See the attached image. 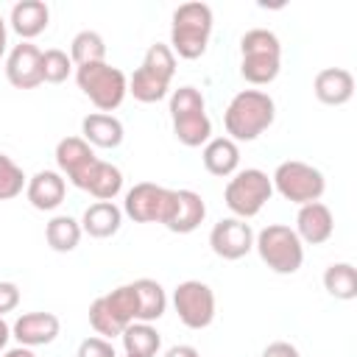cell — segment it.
<instances>
[{"mask_svg": "<svg viewBox=\"0 0 357 357\" xmlns=\"http://www.w3.org/2000/svg\"><path fill=\"white\" fill-rule=\"evenodd\" d=\"M276 117V103L268 92L262 89H240L226 112H223V126H226V134L229 139L234 142H251L257 139L262 131L271 128Z\"/></svg>", "mask_w": 357, "mask_h": 357, "instance_id": "1", "label": "cell"}, {"mask_svg": "<svg viewBox=\"0 0 357 357\" xmlns=\"http://www.w3.org/2000/svg\"><path fill=\"white\" fill-rule=\"evenodd\" d=\"M240 75L254 84V86H265L271 81H276L279 70H282V42L273 31L268 28H251L243 33L240 39Z\"/></svg>", "mask_w": 357, "mask_h": 357, "instance_id": "2", "label": "cell"}, {"mask_svg": "<svg viewBox=\"0 0 357 357\" xmlns=\"http://www.w3.org/2000/svg\"><path fill=\"white\" fill-rule=\"evenodd\" d=\"M212 8L206 3H181L173 11L170 25V50L178 59H201L206 53L209 36H212Z\"/></svg>", "mask_w": 357, "mask_h": 357, "instance_id": "3", "label": "cell"}, {"mask_svg": "<svg viewBox=\"0 0 357 357\" xmlns=\"http://www.w3.org/2000/svg\"><path fill=\"white\" fill-rule=\"evenodd\" d=\"M170 120L173 134L181 145L198 148L212 139V120L206 114L204 95L195 86H178L170 95Z\"/></svg>", "mask_w": 357, "mask_h": 357, "instance_id": "4", "label": "cell"}, {"mask_svg": "<svg viewBox=\"0 0 357 357\" xmlns=\"http://www.w3.org/2000/svg\"><path fill=\"white\" fill-rule=\"evenodd\" d=\"M173 75H176V56L170 45L156 42L145 50L142 64L128 78V92L139 103H159L167 95Z\"/></svg>", "mask_w": 357, "mask_h": 357, "instance_id": "5", "label": "cell"}, {"mask_svg": "<svg viewBox=\"0 0 357 357\" xmlns=\"http://www.w3.org/2000/svg\"><path fill=\"white\" fill-rule=\"evenodd\" d=\"M254 248L259 259L273 273H282V276L296 273L304 262V243L284 223H268L259 234H254Z\"/></svg>", "mask_w": 357, "mask_h": 357, "instance_id": "6", "label": "cell"}, {"mask_svg": "<svg viewBox=\"0 0 357 357\" xmlns=\"http://www.w3.org/2000/svg\"><path fill=\"white\" fill-rule=\"evenodd\" d=\"M75 81H78V89L103 114L114 112L126 100V95H128V78H126V73L120 67L106 64V61L75 67Z\"/></svg>", "mask_w": 357, "mask_h": 357, "instance_id": "7", "label": "cell"}, {"mask_svg": "<svg viewBox=\"0 0 357 357\" xmlns=\"http://www.w3.org/2000/svg\"><path fill=\"white\" fill-rule=\"evenodd\" d=\"M137 312H139V301H137V290L131 282V284H120V287L98 296L89 304V324L98 335L117 337L128 324L137 321Z\"/></svg>", "mask_w": 357, "mask_h": 357, "instance_id": "8", "label": "cell"}, {"mask_svg": "<svg viewBox=\"0 0 357 357\" xmlns=\"http://www.w3.org/2000/svg\"><path fill=\"white\" fill-rule=\"evenodd\" d=\"M273 195V184H271V176L259 167H245V170H237L226 190H223V201L226 206L231 209L234 218L240 220H248L254 215H259V209L271 201Z\"/></svg>", "mask_w": 357, "mask_h": 357, "instance_id": "9", "label": "cell"}, {"mask_svg": "<svg viewBox=\"0 0 357 357\" xmlns=\"http://www.w3.org/2000/svg\"><path fill=\"white\" fill-rule=\"evenodd\" d=\"M271 184H273V190H276L284 201L298 204V206L312 204V201H321V195H324V190H326L324 173H321L318 167L307 165V162H298V159L282 162V165L273 170Z\"/></svg>", "mask_w": 357, "mask_h": 357, "instance_id": "10", "label": "cell"}, {"mask_svg": "<svg viewBox=\"0 0 357 357\" xmlns=\"http://www.w3.org/2000/svg\"><path fill=\"white\" fill-rule=\"evenodd\" d=\"M173 307L187 329H206L215 321V293L206 282H178L173 290Z\"/></svg>", "mask_w": 357, "mask_h": 357, "instance_id": "11", "label": "cell"}, {"mask_svg": "<svg viewBox=\"0 0 357 357\" xmlns=\"http://www.w3.org/2000/svg\"><path fill=\"white\" fill-rule=\"evenodd\" d=\"M170 201H173V190L153 181H139L126 192L123 215H128L134 223H165Z\"/></svg>", "mask_w": 357, "mask_h": 357, "instance_id": "12", "label": "cell"}, {"mask_svg": "<svg viewBox=\"0 0 357 357\" xmlns=\"http://www.w3.org/2000/svg\"><path fill=\"white\" fill-rule=\"evenodd\" d=\"M95 162H98V156H95L92 145L84 142V137H64V139H59V145H56V165H59V173L64 176V181H70L73 187L84 190L86 176L95 167Z\"/></svg>", "mask_w": 357, "mask_h": 357, "instance_id": "13", "label": "cell"}, {"mask_svg": "<svg viewBox=\"0 0 357 357\" xmlns=\"http://www.w3.org/2000/svg\"><path fill=\"white\" fill-rule=\"evenodd\" d=\"M209 245L220 259H243L254 248V229L240 218H223L212 226Z\"/></svg>", "mask_w": 357, "mask_h": 357, "instance_id": "14", "label": "cell"}, {"mask_svg": "<svg viewBox=\"0 0 357 357\" xmlns=\"http://www.w3.org/2000/svg\"><path fill=\"white\" fill-rule=\"evenodd\" d=\"M6 78L17 89H36L42 81V50L31 42H20L6 56Z\"/></svg>", "mask_w": 357, "mask_h": 357, "instance_id": "15", "label": "cell"}, {"mask_svg": "<svg viewBox=\"0 0 357 357\" xmlns=\"http://www.w3.org/2000/svg\"><path fill=\"white\" fill-rule=\"evenodd\" d=\"M204 218H206V204L195 190H173V201L162 226L173 234H190L204 223Z\"/></svg>", "mask_w": 357, "mask_h": 357, "instance_id": "16", "label": "cell"}, {"mask_svg": "<svg viewBox=\"0 0 357 357\" xmlns=\"http://www.w3.org/2000/svg\"><path fill=\"white\" fill-rule=\"evenodd\" d=\"M59 318L53 312H22L14 324H11V337L25 346V349H33V346H47L59 337Z\"/></svg>", "mask_w": 357, "mask_h": 357, "instance_id": "17", "label": "cell"}, {"mask_svg": "<svg viewBox=\"0 0 357 357\" xmlns=\"http://www.w3.org/2000/svg\"><path fill=\"white\" fill-rule=\"evenodd\" d=\"M301 243L307 245H321L332 237L335 231V218H332V209L321 201H312V204H304L298 206V215H296V229Z\"/></svg>", "mask_w": 357, "mask_h": 357, "instance_id": "18", "label": "cell"}, {"mask_svg": "<svg viewBox=\"0 0 357 357\" xmlns=\"http://www.w3.org/2000/svg\"><path fill=\"white\" fill-rule=\"evenodd\" d=\"M64 192H67V181H64V176L59 170H39L25 184V198L39 212L59 209L61 201H64Z\"/></svg>", "mask_w": 357, "mask_h": 357, "instance_id": "19", "label": "cell"}, {"mask_svg": "<svg viewBox=\"0 0 357 357\" xmlns=\"http://www.w3.org/2000/svg\"><path fill=\"white\" fill-rule=\"evenodd\" d=\"M312 92L326 106H343L354 95V75L343 67H324L312 81Z\"/></svg>", "mask_w": 357, "mask_h": 357, "instance_id": "20", "label": "cell"}, {"mask_svg": "<svg viewBox=\"0 0 357 357\" xmlns=\"http://www.w3.org/2000/svg\"><path fill=\"white\" fill-rule=\"evenodd\" d=\"M81 231H86L95 240H106L120 231L123 226V209L114 201H95L81 215Z\"/></svg>", "mask_w": 357, "mask_h": 357, "instance_id": "21", "label": "cell"}, {"mask_svg": "<svg viewBox=\"0 0 357 357\" xmlns=\"http://www.w3.org/2000/svg\"><path fill=\"white\" fill-rule=\"evenodd\" d=\"M8 22H11L14 33H20L22 42H31L33 36H39V33L47 28V22H50V8H47V3H42V0H20V3H14Z\"/></svg>", "mask_w": 357, "mask_h": 357, "instance_id": "22", "label": "cell"}, {"mask_svg": "<svg viewBox=\"0 0 357 357\" xmlns=\"http://www.w3.org/2000/svg\"><path fill=\"white\" fill-rule=\"evenodd\" d=\"M81 134L84 142H89L92 148H117L126 137L123 123L114 114H103V112H92L81 120Z\"/></svg>", "mask_w": 357, "mask_h": 357, "instance_id": "23", "label": "cell"}, {"mask_svg": "<svg viewBox=\"0 0 357 357\" xmlns=\"http://www.w3.org/2000/svg\"><path fill=\"white\" fill-rule=\"evenodd\" d=\"M201 159H204V167L212 173V176H220V178H229L237 173L240 167V148L234 139L229 137H212L204 151H201Z\"/></svg>", "mask_w": 357, "mask_h": 357, "instance_id": "24", "label": "cell"}, {"mask_svg": "<svg viewBox=\"0 0 357 357\" xmlns=\"http://www.w3.org/2000/svg\"><path fill=\"white\" fill-rule=\"evenodd\" d=\"M120 190H123V173H120V167L112 165V162L98 159L95 167L86 176L84 192H89L98 201H114L120 195Z\"/></svg>", "mask_w": 357, "mask_h": 357, "instance_id": "25", "label": "cell"}, {"mask_svg": "<svg viewBox=\"0 0 357 357\" xmlns=\"http://www.w3.org/2000/svg\"><path fill=\"white\" fill-rule=\"evenodd\" d=\"M134 290H137V301H139L137 321H142V324L159 321V318L165 315V310H167L165 287H162L156 279H137V282H134Z\"/></svg>", "mask_w": 357, "mask_h": 357, "instance_id": "26", "label": "cell"}, {"mask_svg": "<svg viewBox=\"0 0 357 357\" xmlns=\"http://www.w3.org/2000/svg\"><path fill=\"white\" fill-rule=\"evenodd\" d=\"M81 223L75 220V218H70V215H56V218H50L47 220V226H45V240H47V245L53 248V251H59V254H67V251H75L78 248V243H81Z\"/></svg>", "mask_w": 357, "mask_h": 357, "instance_id": "27", "label": "cell"}, {"mask_svg": "<svg viewBox=\"0 0 357 357\" xmlns=\"http://www.w3.org/2000/svg\"><path fill=\"white\" fill-rule=\"evenodd\" d=\"M120 337H123L126 354H134V357H153V354L159 351V346H162L159 332H156L151 324H142V321L128 324V326L120 332Z\"/></svg>", "mask_w": 357, "mask_h": 357, "instance_id": "28", "label": "cell"}, {"mask_svg": "<svg viewBox=\"0 0 357 357\" xmlns=\"http://www.w3.org/2000/svg\"><path fill=\"white\" fill-rule=\"evenodd\" d=\"M324 287L332 298L340 301L357 298V268L351 262H332L324 271Z\"/></svg>", "mask_w": 357, "mask_h": 357, "instance_id": "29", "label": "cell"}, {"mask_svg": "<svg viewBox=\"0 0 357 357\" xmlns=\"http://www.w3.org/2000/svg\"><path fill=\"white\" fill-rule=\"evenodd\" d=\"M70 59L75 67L106 61V42L98 31H78L70 42Z\"/></svg>", "mask_w": 357, "mask_h": 357, "instance_id": "30", "label": "cell"}, {"mask_svg": "<svg viewBox=\"0 0 357 357\" xmlns=\"http://www.w3.org/2000/svg\"><path fill=\"white\" fill-rule=\"evenodd\" d=\"M25 184H28V178H25L22 167H20L11 156L0 153V201L17 198V195L25 190Z\"/></svg>", "mask_w": 357, "mask_h": 357, "instance_id": "31", "label": "cell"}, {"mask_svg": "<svg viewBox=\"0 0 357 357\" xmlns=\"http://www.w3.org/2000/svg\"><path fill=\"white\" fill-rule=\"evenodd\" d=\"M70 73H73V59L64 50L50 47L42 53V81L45 84H61V81H67Z\"/></svg>", "mask_w": 357, "mask_h": 357, "instance_id": "32", "label": "cell"}, {"mask_svg": "<svg viewBox=\"0 0 357 357\" xmlns=\"http://www.w3.org/2000/svg\"><path fill=\"white\" fill-rule=\"evenodd\" d=\"M75 357H117V351H114L112 340H106V337H86V340H81Z\"/></svg>", "mask_w": 357, "mask_h": 357, "instance_id": "33", "label": "cell"}, {"mask_svg": "<svg viewBox=\"0 0 357 357\" xmlns=\"http://www.w3.org/2000/svg\"><path fill=\"white\" fill-rule=\"evenodd\" d=\"M20 304V287L14 282H0V318Z\"/></svg>", "mask_w": 357, "mask_h": 357, "instance_id": "34", "label": "cell"}, {"mask_svg": "<svg viewBox=\"0 0 357 357\" xmlns=\"http://www.w3.org/2000/svg\"><path fill=\"white\" fill-rule=\"evenodd\" d=\"M262 357H301V354H298V349H296L293 343H287V340H273V343L265 346Z\"/></svg>", "mask_w": 357, "mask_h": 357, "instance_id": "35", "label": "cell"}, {"mask_svg": "<svg viewBox=\"0 0 357 357\" xmlns=\"http://www.w3.org/2000/svg\"><path fill=\"white\" fill-rule=\"evenodd\" d=\"M165 357H198V349L195 346H170L167 351H165Z\"/></svg>", "mask_w": 357, "mask_h": 357, "instance_id": "36", "label": "cell"}, {"mask_svg": "<svg viewBox=\"0 0 357 357\" xmlns=\"http://www.w3.org/2000/svg\"><path fill=\"white\" fill-rule=\"evenodd\" d=\"M6 47H8V28H6V20L0 14V59L6 56Z\"/></svg>", "mask_w": 357, "mask_h": 357, "instance_id": "37", "label": "cell"}, {"mask_svg": "<svg viewBox=\"0 0 357 357\" xmlns=\"http://www.w3.org/2000/svg\"><path fill=\"white\" fill-rule=\"evenodd\" d=\"M8 337H11V326H8V324H6L3 318H0V351L6 349V343H8Z\"/></svg>", "mask_w": 357, "mask_h": 357, "instance_id": "38", "label": "cell"}, {"mask_svg": "<svg viewBox=\"0 0 357 357\" xmlns=\"http://www.w3.org/2000/svg\"><path fill=\"white\" fill-rule=\"evenodd\" d=\"M3 357H36L31 349H25V346H17V349H8Z\"/></svg>", "mask_w": 357, "mask_h": 357, "instance_id": "39", "label": "cell"}, {"mask_svg": "<svg viewBox=\"0 0 357 357\" xmlns=\"http://www.w3.org/2000/svg\"><path fill=\"white\" fill-rule=\"evenodd\" d=\"M126 357H134V354H126Z\"/></svg>", "mask_w": 357, "mask_h": 357, "instance_id": "40", "label": "cell"}]
</instances>
